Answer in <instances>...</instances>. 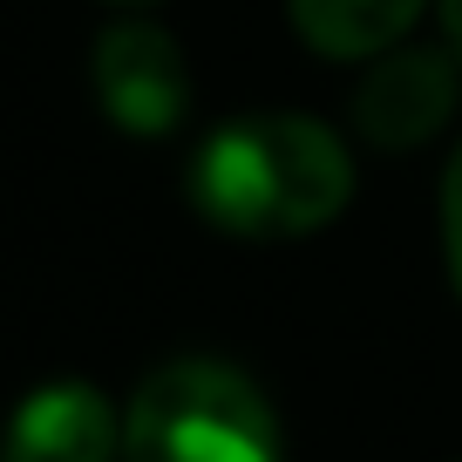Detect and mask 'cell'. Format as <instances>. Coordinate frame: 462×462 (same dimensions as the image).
<instances>
[{
  "label": "cell",
  "mask_w": 462,
  "mask_h": 462,
  "mask_svg": "<svg viewBox=\"0 0 462 462\" xmlns=\"http://www.w3.org/2000/svg\"><path fill=\"white\" fill-rule=\"evenodd\" d=\"M116 448H123L116 408L82 381H55L14 408L0 462H109Z\"/></svg>",
  "instance_id": "obj_5"
},
{
  "label": "cell",
  "mask_w": 462,
  "mask_h": 462,
  "mask_svg": "<svg viewBox=\"0 0 462 462\" xmlns=\"http://www.w3.org/2000/svg\"><path fill=\"white\" fill-rule=\"evenodd\" d=\"M442 238H448V273H456V292H462V150L448 157V177H442Z\"/></svg>",
  "instance_id": "obj_7"
},
{
  "label": "cell",
  "mask_w": 462,
  "mask_h": 462,
  "mask_svg": "<svg viewBox=\"0 0 462 462\" xmlns=\"http://www.w3.org/2000/svg\"><path fill=\"white\" fill-rule=\"evenodd\" d=\"M198 211L238 238H300L346 211L354 163L340 136L306 116H245L198 150Z\"/></svg>",
  "instance_id": "obj_1"
},
{
  "label": "cell",
  "mask_w": 462,
  "mask_h": 462,
  "mask_svg": "<svg viewBox=\"0 0 462 462\" xmlns=\"http://www.w3.org/2000/svg\"><path fill=\"white\" fill-rule=\"evenodd\" d=\"M96 96L136 136L177 130V116L190 102V75L177 42L163 28H109L96 42Z\"/></svg>",
  "instance_id": "obj_3"
},
{
  "label": "cell",
  "mask_w": 462,
  "mask_h": 462,
  "mask_svg": "<svg viewBox=\"0 0 462 462\" xmlns=\"http://www.w3.org/2000/svg\"><path fill=\"white\" fill-rule=\"evenodd\" d=\"M442 28H448V42L462 48V0H442Z\"/></svg>",
  "instance_id": "obj_8"
},
{
  "label": "cell",
  "mask_w": 462,
  "mask_h": 462,
  "mask_svg": "<svg viewBox=\"0 0 462 462\" xmlns=\"http://www.w3.org/2000/svg\"><path fill=\"white\" fill-rule=\"evenodd\" d=\"M456 69L435 48H402V55H381L374 75L354 96V123H361L367 143L381 150H415L421 136H435L456 109Z\"/></svg>",
  "instance_id": "obj_4"
},
{
  "label": "cell",
  "mask_w": 462,
  "mask_h": 462,
  "mask_svg": "<svg viewBox=\"0 0 462 462\" xmlns=\"http://www.w3.org/2000/svg\"><path fill=\"white\" fill-rule=\"evenodd\" d=\"M421 7L429 0H292V28L306 34V48L354 61V55H381L388 42H402Z\"/></svg>",
  "instance_id": "obj_6"
},
{
  "label": "cell",
  "mask_w": 462,
  "mask_h": 462,
  "mask_svg": "<svg viewBox=\"0 0 462 462\" xmlns=\"http://www.w3.org/2000/svg\"><path fill=\"white\" fill-rule=\"evenodd\" d=\"M123 462H279L265 394L217 361H171L136 388Z\"/></svg>",
  "instance_id": "obj_2"
}]
</instances>
